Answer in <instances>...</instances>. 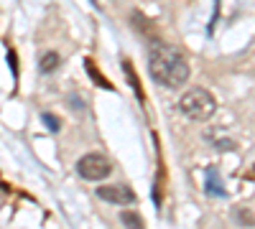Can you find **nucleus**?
Returning <instances> with one entry per match:
<instances>
[{
    "label": "nucleus",
    "instance_id": "obj_2",
    "mask_svg": "<svg viewBox=\"0 0 255 229\" xmlns=\"http://www.w3.org/2000/svg\"><path fill=\"white\" fill-rule=\"evenodd\" d=\"M179 112L189 120H194V122H207L217 112V99L204 87H191L179 99Z\"/></svg>",
    "mask_w": 255,
    "mask_h": 229
},
{
    "label": "nucleus",
    "instance_id": "obj_9",
    "mask_svg": "<svg viewBox=\"0 0 255 229\" xmlns=\"http://www.w3.org/2000/svg\"><path fill=\"white\" fill-rule=\"evenodd\" d=\"M204 189H207L212 196H225V189H220V183H217V171H215V168L207 171V183H204Z\"/></svg>",
    "mask_w": 255,
    "mask_h": 229
},
{
    "label": "nucleus",
    "instance_id": "obj_8",
    "mask_svg": "<svg viewBox=\"0 0 255 229\" xmlns=\"http://www.w3.org/2000/svg\"><path fill=\"white\" fill-rule=\"evenodd\" d=\"M120 224H123V227H130V229H140V227H145L143 217L135 214V212H120Z\"/></svg>",
    "mask_w": 255,
    "mask_h": 229
},
{
    "label": "nucleus",
    "instance_id": "obj_3",
    "mask_svg": "<svg viewBox=\"0 0 255 229\" xmlns=\"http://www.w3.org/2000/svg\"><path fill=\"white\" fill-rule=\"evenodd\" d=\"M77 173L84 181H102L113 173V163L102 153H87L77 160Z\"/></svg>",
    "mask_w": 255,
    "mask_h": 229
},
{
    "label": "nucleus",
    "instance_id": "obj_5",
    "mask_svg": "<svg viewBox=\"0 0 255 229\" xmlns=\"http://www.w3.org/2000/svg\"><path fill=\"white\" fill-rule=\"evenodd\" d=\"M59 67H61V56L56 51H46L44 56L38 59V72L41 74H54Z\"/></svg>",
    "mask_w": 255,
    "mask_h": 229
},
{
    "label": "nucleus",
    "instance_id": "obj_12",
    "mask_svg": "<svg viewBox=\"0 0 255 229\" xmlns=\"http://www.w3.org/2000/svg\"><path fill=\"white\" fill-rule=\"evenodd\" d=\"M72 102H74V105H72L74 110H84V99L79 102V97H72Z\"/></svg>",
    "mask_w": 255,
    "mask_h": 229
},
{
    "label": "nucleus",
    "instance_id": "obj_6",
    "mask_svg": "<svg viewBox=\"0 0 255 229\" xmlns=\"http://www.w3.org/2000/svg\"><path fill=\"white\" fill-rule=\"evenodd\" d=\"M123 72H125V76H128V84H130V89L135 92V97H138V102L143 105L145 102V94H143V89H140V84H138V76H135V69H133V64L130 61H123Z\"/></svg>",
    "mask_w": 255,
    "mask_h": 229
},
{
    "label": "nucleus",
    "instance_id": "obj_4",
    "mask_svg": "<svg viewBox=\"0 0 255 229\" xmlns=\"http://www.w3.org/2000/svg\"><path fill=\"white\" fill-rule=\"evenodd\" d=\"M97 199L108 201V204H118V206H128V204H135V191L130 189V186L125 183H110V186H100V189L95 191Z\"/></svg>",
    "mask_w": 255,
    "mask_h": 229
},
{
    "label": "nucleus",
    "instance_id": "obj_7",
    "mask_svg": "<svg viewBox=\"0 0 255 229\" xmlns=\"http://www.w3.org/2000/svg\"><path fill=\"white\" fill-rule=\"evenodd\" d=\"M84 69H87V74L92 76V81H95L97 87H102V89H110V92H113V84H110V81H108V79H105V76L97 72V67H95V61H92V59H84Z\"/></svg>",
    "mask_w": 255,
    "mask_h": 229
},
{
    "label": "nucleus",
    "instance_id": "obj_1",
    "mask_svg": "<svg viewBox=\"0 0 255 229\" xmlns=\"http://www.w3.org/2000/svg\"><path fill=\"white\" fill-rule=\"evenodd\" d=\"M148 74L156 81L158 87L166 89H181L186 81H189V61L186 56L171 46V44H163V41H156L148 51Z\"/></svg>",
    "mask_w": 255,
    "mask_h": 229
},
{
    "label": "nucleus",
    "instance_id": "obj_11",
    "mask_svg": "<svg viewBox=\"0 0 255 229\" xmlns=\"http://www.w3.org/2000/svg\"><path fill=\"white\" fill-rule=\"evenodd\" d=\"M8 61H10V69H13V76H18V69H15V54L8 51Z\"/></svg>",
    "mask_w": 255,
    "mask_h": 229
},
{
    "label": "nucleus",
    "instance_id": "obj_10",
    "mask_svg": "<svg viewBox=\"0 0 255 229\" xmlns=\"http://www.w3.org/2000/svg\"><path fill=\"white\" fill-rule=\"evenodd\" d=\"M41 120L46 122V128H49L51 133H59V130H61V120H59L54 112H41Z\"/></svg>",
    "mask_w": 255,
    "mask_h": 229
}]
</instances>
